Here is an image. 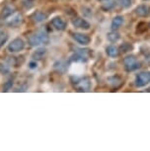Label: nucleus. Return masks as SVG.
I'll list each match as a JSON object with an SVG mask.
<instances>
[{
  "instance_id": "f257e3e1",
  "label": "nucleus",
  "mask_w": 150,
  "mask_h": 151,
  "mask_svg": "<svg viewBox=\"0 0 150 151\" xmlns=\"http://www.w3.org/2000/svg\"><path fill=\"white\" fill-rule=\"evenodd\" d=\"M47 42H49V37L42 31H39L37 34H34L29 38L30 45H33V47H39L41 45L47 44Z\"/></svg>"
},
{
  "instance_id": "f03ea898",
  "label": "nucleus",
  "mask_w": 150,
  "mask_h": 151,
  "mask_svg": "<svg viewBox=\"0 0 150 151\" xmlns=\"http://www.w3.org/2000/svg\"><path fill=\"white\" fill-rule=\"evenodd\" d=\"M5 20H6V23L9 26L17 27L22 24V22H23V17H22V15L20 13H13L12 15H10Z\"/></svg>"
},
{
  "instance_id": "7ed1b4c3",
  "label": "nucleus",
  "mask_w": 150,
  "mask_h": 151,
  "mask_svg": "<svg viewBox=\"0 0 150 151\" xmlns=\"http://www.w3.org/2000/svg\"><path fill=\"white\" fill-rule=\"evenodd\" d=\"M24 47H25V44H24L23 40L15 39L13 42H10L9 45H8V50H9L10 52H21L24 48Z\"/></svg>"
},
{
  "instance_id": "20e7f679",
  "label": "nucleus",
  "mask_w": 150,
  "mask_h": 151,
  "mask_svg": "<svg viewBox=\"0 0 150 151\" xmlns=\"http://www.w3.org/2000/svg\"><path fill=\"white\" fill-rule=\"evenodd\" d=\"M70 73H72L73 75H81L84 73L85 67L82 64V62H75L70 66Z\"/></svg>"
},
{
  "instance_id": "39448f33",
  "label": "nucleus",
  "mask_w": 150,
  "mask_h": 151,
  "mask_svg": "<svg viewBox=\"0 0 150 151\" xmlns=\"http://www.w3.org/2000/svg\"><path fill=\"white\" fill-rule=\"evenodd\" d=\"M91 87V83L88 79H84L78 82V84H76V88L80 91H88Z\"/></svg>"
},
{
  "instance_id": "423d86ee",
  "label": "nucleus",
  "mask_w": 150,
  "mask_h": 151,
  "mask_svg": "<svg viewBox=\"0 0 150 151\" xmlns=\"http://www.w3.org/2000/svg\"><path fill=\"white\" fill-rule=\"evenodd\" d=\"M73 38H74L76 42L81 45H87L90 42V39L86 35H83V34H74Z\"/></svg>"
},
{
  "instance_id": "0eeeda50",
  "label": "nucleus",
  "mask_w": 150,
  "mask_h": 151,
  "mask_svg": "<svg viewBox=\"0 0 150 151\" xmlns=\"http://www.w3.org/2000/svg\"><path fill=\"white\" fill-rule=\"evenodd\" d=\"M72 24L74 25L76 28H80V29H89V24L85 20L77 18L76 20L72 22Z\"/></svg>"
},
{
  "instance_id": "6e6552de",
  "label": "nucleus",
  "mask_w": 150,
  "mask_h": 151,
  "mask_svg": "<svg viewBox=\"0 0 150 151\" xmlns=\"http://www.w3.org/2000/svg\"><path fill=\"white\" fill-rule=\"evenodd\" d=\"M52 25L57 30H63L64 27H65V22H64L61 18H59V17H56V18L52 20Z\"/></svg>"
},
{
  "instance_id": "1a4fd4ad",
  "label": "nucleus",
  "mask_w": 150,
  "mask_h": 151,
  "mask_svg": "<svg viewBox=\"0 0 150 151\" xmlns=\"http://www.w3.org/2000/svg\"><path fill=\"white\" fill-rule=\"evenodd\" d=\"M46 53H47V50H44V48H39V50H37L36 52L33 53L32 56L34 59H42L46 55Z\"/></svg>"
},
{
  "instance_id": "9d476101",
  "label": "nucleus",
  "mask_w": 150,
  "mask_h": 151,
  "mask_svg": "<svg viewBox=\"0 0 150 151\" xmlns=\"http://www.w3.org/2000/svg\"><path fill=\"white\" fill-rule=\"evenodd\" d=\"M14 13V9L11 6H6L3 9V11H2L1 15H0V17H1L2 19H6L8 18L10 15H12V14Z\"/></svg>"
},
{
  "instance_id": "9b49d317",
  "label": "nucleus",
  "mask_w": 150,
  "mask_h": 151,
  "mask_svg": "<svg viewBox=\"0 0 150 151\" xmlns=\"http://www.w3.org/2000/svg\"><path fill=\"white\" fill-rule=\"evenodd\" d=\"M138 80H139V84H144L147 83V81L150 80V73H140L138 75Z\"/></svg>"
},
{
  "instance_id": "f8f14e48",
  "label": "nucleus",
  "mask_w": 150,
  "mask_h": 151,
  "mask_svg": "<svg viewBox=\"0 0 150 151\" xmlns=\"http://www.w3.org/2000/svg\"><path fill=\"white\" fill-rule=\"evenodd\" d=\"M46 18H47V15L42 12L37 13L36 15L34 16V19H35L36 22H42V21H44V20H46Z\"/></svg>"
},
{
  "instance_id": "ddd939ff",
  "label": "nucleus",
  "mask_w": 150,
  "mask_h": 151,
  "mask_svg": "<svg viewBox=\"0 0 150 151\" xmlns=\"http://www.w3.org/2000/svg\"><path fill=\"white\" fill-rule=\"evenodd\" d=\"M9 71H10L9 66H7V65L4 63H0V72L2 74H7V73H9Z\"/></svg>"
},
{
  "instance_id": "4468645a",
  "label": "nucleus",
  "mask_w": 150,
  "mask_h": 151,
  "mask_svg": "<svg viewBox=\"0 0 150 151\" xmlns=\"http://www.w3.org/2000/svg\"><path fill=\"white\" fill-rule=\"evenodd\" d=\"M108 53L111 56H115V55H118V52H117V48H116L115 47H108Z\"/></svg>"
},
{
  "instance_id": "2eb2a0df",
  "label": "nucleus",
  "mask_w": 150,
  "mask_h": 151,
  "mask_svg": "<svg viewBox=\"0 0 150 151\" xmlns=\"http://www.w3.org/2000/svg\"><path fill=\"white\" fill-rule=\"evenodd\" d=\"M6 38H7V37L5 36V34L3 33V31L0 29V47L3 45V42L5 41H6Z\"/></svg>"
},
{
  "instance_id": "dca6fc26",
  "label": "nucleus",
  "mask_w": 150,
  "mask_h": 151,
  "mask_svg": "<svg viewBox=\"0 0 150 151\" xmlns=\"http://www.w3.org/2000/svg\"><path fill=\"white\" fill-rule=\"evenodd\" d=\"M23 2H24V5L27 8H31L34 5V2H35V0H24Z\"/></svg>"
},
{
  "instance_id": "f3484780",
  "label": "nucleus",
  "mask_w": 150,
  "mask_h": 151,
  "mask_svg": "<svg viewBox=\"0 0 150 151\" xmlns=\"http://www.w3.org/2000/svg\"><path fill=\"white\" fill-rule=\"evenodd\" d=\"M121 23H123V20H121V18H116L114 20V27L118 28L121 24Z\"/></svg>"
},
{
  "instance_id": "a211bd4d",
  "label": "nucleus",
  "mask_w": 150,
  "mask_h": 151,
  "mask_svg": "<svg viewBox=\"0 0 150 151\" xmlns=\"http://www.w3.org/2000/svg\"><path fill=\"white\" fill-rule=\"evenodd\" d=\"M11 87H12V82H11V81H8L7 83L5 84V86L3 87V91H8Z\"/></svg>"
},
{
  "instance_id": "6ab92c4d",
  "label": "nucleus",
  "mask_w": 150,
  "mask_h": 151,
  "mask_svg": "<svg viewBox=\"0 0 150 151\" xmlns=\"http://www.w3.org/2000/svg\"><path fill=\"white\" fill-rule=\"evenodd\" d=\"M29 66H30V68L34 69V68H37V63H36V62H30Z\"/></svg>"
}]
</instances>
